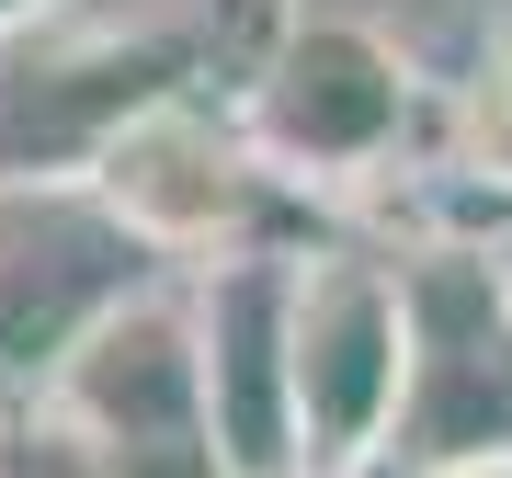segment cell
<instances>
[{"instance_id":"cell-1","label":"cell","mask_w":512,"mask_h":478,"mask_svg":"<svg viewBox=\"0 0 512 478\" xmlns=\"http://www.w3.org/2000/svg\"><path fill=\"white\" fill-rule=\"evenodd\" d=\"M399 285H410V376H399V422H387L376 478L512 456V285H501V251L421 239V251H399Z\"/></svg>"},{"instance_id":"cell-2","label":"cell","mask_w":512,"mask_h":478,"mask_svg":"<svg viewBox=\"0 0 512 478\" xmlns=\"http://www.w3.org/2000/svg\"><path fill=\"white\" fill-rule=\"evenodd\" d=\"M92 183H103V205H114V217H126L160 262H217V251L274 239L285 171L262 160V137H251V114H239V92L183 80V92L137 103L126 126L103 137Z\"/></svg>"},{"instance_id":"cell-3","label":"cell","mask_w":512,"mask_h":478,"mask_svg":"<svg viewBox=\"0 0 512 478\" xmlns=\"http://www.w3.org/2000/svg\"><path fill=\"white\" fill-rule=\"evenodd\" d=\"M410 46L387 35V12H330V0H296L274 57L251 69V114L262 160L285 183H365V171L399 160L410 137Z\"/></svg>"},{"instance_id":"cell-4","label":"cell","mask_w":512,"mask_h":478,"mask_svg":"<svg viewBox=\"0 0 512 478\" xmlns=\"http://www.w3.org/2000/svg\"><path fill=\"white\" fill-rule=\"evenodd\" d=\"M296 478H376L410 376L399 251H296Z\"/></svg>"},{"instance_id":"cell-5","label":"cell","mask_w":512,"mask_h":478,"mask_svg":"<svg viewBox=\"0 0 512 478\" xmlns=\"http://www.w3.org/2000/svg\"><path fill=\"white\" fill-rule=\"evenodd\" d=\"M148 262L160 251L103 205L92 171L0 183V399H35L69 342L148 285Z\"/></svg>"},{"instance_id":"cell-6","label":"cell","mask_w":512,"mask_h":478,"mask_svg":"<svg viewBox=\"0 0 512 478\" xmlns=\"http://www.w3.org/2000/svg\"><path fill=\"white\" fill-rule=\"evenodd\" d=\"M205 80L194 35H12L0 46V183H46V171H92L103 137L137 103Z\"/></svg>"},{"instance_id":"cell-7","label":"cell","mask_w":512,"mask_h":478,"mask_svg":"<svg viewBox=\"0 0 512 478\" xmlns=\"http://www.w3.org/2000/svg\"><path fill=\"white\" fill-rule=\"evenodd\" d=\"M296 251L251 239L217 251L194 285V342H205V433L228 478H296Z\"/></svg>"},{"instance_id":"cell-8","label":"cell","mask_w":512,"mask_h":478,"mask_svg":"<svg viewBox=\"0 0 512 478\" xmlns=\"http://www.w3.org/2000/svg\"><path fill=\"white\" fill-rule=\"evenodd\" d=\"M456 171L490 183V194H512V46L478 57V80H467V103H456Z\"/></svg>"},{"instance_id":"cell-9","label":"cell","mask_w":512,"mask_h":478,"mask_svg":"<svg viewBox=\"0 0 512 478\" xmlns=\"http://www.w3.org/2000/svg\"><path fill=\"white\" fill-rule=\"evenodd\" d=\"M57 12H69V0H0V46L35 35V23H57Z\"/></svg>"},{"instance_id":"cell-10","label":"cell","mask_w":512,"mask_h":478,"mask_svg":"<svg viewBox=\"0 0 512 478\" xmlns=\"http://www.w3.org/2000/svg\"><path fill=\"white\" fill-rule=\"evenodd\" d=\"M421 478H512V456H478V467H421Z\"/></svg>"},{"instance_id":"cell-11","label":"cell","mask_w":512,"mask_h":478,"mask_svg":"<svg viewBox=\"0 0 512 478\" xmlns=\"http://www.w3.org/2000/svg\"><path fill=\"white\" fill-rule=\"evenodd\" d=\"M330 12H387V0H330Z\"/></svg>"},{"instance_id":"cell-12","label":"cell","mask_w":512,"mask_h":478,"mask_svg":"<svg viewBox=\"0 0 512 478\" xmlns=\"http://www.w3.org/2000/svg\"><path fill=\"white\" fill-rule=\"evenodd\" d=\"M501 285H512V239H501Z\"/></svg>"},{"instance_id":"cell-13","label":"cell","mask_w":512,"mask_h":478,"mask_svg":"<svg viewBox=\"0 0 512 478\" xmlns=\"http://www.w3.org/2000/svg\"><path fill=\"white\" fill-rule=\"evenodd\" d=\"M387 12H399V0H387Z\"/></svg>"}]
</instances>
